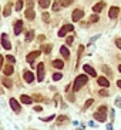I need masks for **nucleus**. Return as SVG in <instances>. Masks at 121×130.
I'll use <instances>...</instances> for the list:
<instances>
[{
  "instance_id": "nucleus-1",
  "label": "nucleus",
  "mask_w": 121,
  "mask_h": 130,
  "mask_svg": "<svg viewBox=\"0 0 121 130\" xmlns=\"http://www.w3.org/2000/svg\"><path fill=\"white\" fill-rule=\"evenodd\" d=\"M87 80H88V77H87L86 74H80V76H77V79L74 80V92H78V90L87 83Z\"/></svg>"
},
{
  "instance_id": "nucleus-2",
  "label": "nucleus",
  "mask_w": 121,
  "mask_h": 130,
  "mask_svg": "<svg viewBox=\"0 0 121 130\" xmlns=\"http://www.w3.org/2000/svg\"><path fill=\"white\" fill-rule=\"evenodd\" d=\"M73 29H74L73 24H66V26H63L60 30H58V36H60V37H64L66 34H67L69 31H71Z\"/></svg>"
},
{
  "instance_id": "nucleus-3",
  "label": "nucleus",
  "mask_w": 121,
  "mask_h": 130,
  "mask_svg": "<svg viewBox=\"0 0 121 130\" xmlns=\"http://www.w3.org/2000/svg\"><path fill=\"white\" fill-rule=\"evenodd\" d=\"M44 79V63H39L37 66V80L43 81Z\"/></svg>"
},
{
  "instance_id": "nucleus-4",
  "label": "nucleus",
  "mask_w": 121,
  "mask_h": 130,
  "mask_svg": "<svg viewBox=\"0 0 121 130\" xmlns=\"http://www.w3.org/2000/svg\"><path fill=\"white\" fill-rule=\"evenodd\" d=\"M40 53H41L40 50H36V52H31V53H29V56L26 57V60H27L29 63H33V62L36 60V59H37V57L40 56Z\"/></svg>"
},
{
  "instance_id": "nucleus-5",
  "label": "nucleus",
  "mask_w": 121,
  "mask_h": 130,
  "mask_svg": "<svg viewBox=\"0 0 121 130\" xmlns=\"http://www.w3.org/2000/svg\"><path fill=\"white\" fill-rule=\"evenodd\" d=\"M2 45H3V47H5L6 50L12 49V45H10V41H9V39H7V34H6V33L2 34Z\"/></svg>"
},
{
  "instance_id": "nucleus-6",
  "label": "nucleus",
  "mask_w": 121,
  "mask_h": 130,
  "mask_svg": "<svg viewBox=\"0 0 121 130\" xmlns=\"http://www.w3.org/2000/svg\"><path fill=\"white\" fill-rule=\"evenodd\" d=\"M83 16H84V12L83 10H74L73 12V16H71V19H73V22H78L80 19H83Z\"/></svg>"
},
{
  "instance_id": "nucleus-7",
  "label": "nucleus",
  "mask_w": 121,
  "mask_h": 130,
  "mask_svg": "<svg viewBox=\"0 0 121 130\" xmlns=\"http://www.w3.org/2000/svg\"><path fill=\"white\" fill-rule=\"evenodd\" d=\"M23 77H24V80H26L27 83H31V81L34 80V74L31 72H29V70H26V72L23 73Z\"/></svg>"
},
{
  "instance_id": "nucleus-8",
  "label": "nucleus",
  "mask_w": 121,
  "mask_h": 130,
  "mask_svg": "<svg viewBox=\"0 0 121 130\" xmlns=\"http://www.w3.org/2000/svg\"><path fill=\"white\" fill-rule=\"evenodd\" d=\"M23 30V22L22 20H17L16 24H14V34H20Z\"/></svg>"
},
{
  "instance_id": "nucleus-9",
  "label": "nucleus",
  "mask_w": 121,
  "mask_h": 130,
  "mask_svg": "<svg viewBox=\"0 0 121 130\" xmlns=\"http://www.w3.org/2000/svg\"><path fill=\"white\" fill-rule=\"evenodd\" d=\"M10 106H12V109H13L16 113L20 112V104H19V102L16 99H10Z\"/></svg>"
},
{
  "instance_id": "nucleus-10",
  "label": "nucleus",
  "mask_w": 121,
  "mask_h": 130,
  "mask_svg": "<svg viewBox=\"0 0 121 130\" xmlns=\"http://www.w3.org/2000/svg\"><path fill=\"white\" fill-rule=\"evenodd\" d=\"M94 119L95 120H98V121H105L107 120V116H105V113H100V112H95L94 113Z\"/></svg>"
},
{
  "instance_id": "nucleus-11",
  "label": "nucleus",
  "mask_w": 121,
  "mask_h": 130,
  "mask_svg": "<svg viewBox=\"0 0 121 130\" xmlns=\"http://www.w3.org/2000/svg\"><path fill=\"white\" fill-rule=\"evenodd\" d=\"M83 69H84V72H86V73H88V74H91L93 77H95V76H97L95 70H94L93 67H91L90 64H84V67H83Z\"/></svg>"
},
{
  "instance_id": "nucleus-12",
  "label": "nucleus",
  "mask_w": 121,
  "mask_h": 130,
  "mask_svg": "<svg viewBox=\"0 0 121 130\" xmlns=\"http://www.w3.org/2000/svg\"><path fill=\"white\" fill-rule=\"evenodd\" d=\"M24 14H26V19H29V20H33V19L36 17V13H34V10L33 9H27Z\"/></svg>"
},
{
  "instance_id": "nucleus-13",
  "label": "nucleus",
  "mask_w": 121,
  "mask_h": 130,
  "mask_svg": "<svg viewBox=\"0 0 121 130\" xmlns=\"http://www.w3.org/2000/svg\"><path fill=\"white\" fill-rule=\"evenodd\" d=\"M118 12H120V9H118V7H111V9H110L108 16H110L111 19H114V17H117V16H118Z\"/></svg>"
},
{
  "instance_id": "nucleus-14",
  "label": "nucleus",
  "mask_w": 121,
  "mask_h": 130,
  "mask_svg": "<svg viewBox=\"0 0 121 130\" xmlns=\"http://www.w3.org/2000/svg\"><path fill=\"white\" fill-rule=\"evenodd\" d=\"M104 3L103 2H100V3H97V5H94V7H93V12H95V13H100L101 10H103V7H104Z\"/></svg>"
},
{
  "instance_id": "nucleus-15",
  "label": "nucleus",
  "mask_w": 121,
  "mask_h": 130,
  "mask_svg": "<svg viewBox=\"0 0 121 130\" xmlns=\"http://www.w3.org/2000/svg\"><path fill=\"white\" fill-rule=\"evenodd\" d=\"M97 81H98V84H100V86H103V87H108V86H110V81H108L105 77H100Z\"/></svg>"
},
{
  "instance_id": "nucleus-16",
  "label": "nucleus",
  "mask_w": 121,
  "mask_h": 130,
  "mask_svg": "<svg viewBox=\"0 0 121 130\" xmlns=\"http://www.w3.org/2000/svg\"><path fill=\"white\" fill-rule=\"evenodd\" d=\"M20 100H22V103L24 104H31V97H29V96H26V94H22V97H20Z\"/></svg>"
},
{
  "instance_id": "nucleus-17",
  "label": "nucleus",
  "mask_w": 121,
  "mask_h": 130,
  "mask_svg": "<svg viewBox=\"0 0 121 130\" xmlns=\"http://www.w3.org/2000/svg\"><path fill=\"white\" fill-rule=\"evenodd\" d=\"M60 53H61V56H64L66 59H69V57H70V52H69V49H67V47H64V46H63V47L60 49Z\"/></svg>"
},
{
  "instance_id": "nucleus-18",
  "label": "nucleus",
  "mask_w": 121,
  "mask_h": 130,
  "mask_svg": "<svg viewBox=\"0 0 121 130\" xmlns=\"http://www.w3.org/2000/svg\"><path fill=\"white\" fill-rule=\"evenodd\" d=\"M3 72H5V74H6V76H10V74H13L14 69H13V66H6Z\"/></svg>"
},
{
  "instance_id": "nucleus-19",
  "label": "nucleus",
  "mask_w": 121,
  "mask_h": 130,
  "mask_svg": "<svg viewBox=\"0 0 121 130\" xmlns=\"http://www.w3.org/2000/svg\"><path fill=\"white\" fill-rule=\"evenodd\" d=\"M53 66H54L56 69H63L64 63L61 62V60H54V62H53Z\"/></svg>"
},
{
  "instance_id": "nucleus-20",
  "label": "nucleus",
  "mask_w": 121,
  "mask_h": 130,
  "mask_svg": "<svg viewBox=\"0 0 121 130\" xmlns=\"http://www.w3.org/2000/svg\"><path fill=\"white\" fill-rule=\"evenodd\" d=\"M33 37H34V31L30 30L29 33H27V36H26V41H31L33 40Z\"/></svg>"
},
{
  "instance_id": "nucleus-21",
  "label": "nucleus",
  "mask_w": 121,
  "mask_h": 130,
  "mask_svg": "<svg viewBox=\"0 0 121 130\" xmlns=\"http://www.w3.org/2000/svg\"><path fill=\"white\" fill-rule=\"evenodd\" d=\"M39 3H40L41 7H46V9H47L48 6H50V0H40Z\"/></svg>"
},
{
  "instance_id": "nucleus-22",
  "label": "nucleus",
  "mask_w": 121,
  "mask_h": 130,
  "mask_svg": "<svg viewBox=\"0 0 121 130\" xmlns=\"http://www.w3.org/2000/svg\"><path fill=\"white\" fill-rule=\"evenodd\" d=\"M41 50H43L44 53H50V50H51V46H50V45H43V46H41Z\"/></svg>"
},
{
  "instance_id": "nucleus-23",
  "label": "nucleus",
  "mask_w": 121,
  "mask_h": 130,
  "mask_svg": "<svg viewBox=\"0 0 121 130\" xmlns=\"http://www.w3.org/2000/svg\"><path fill=\"white\" fill-rule=\"evenodd\" d=\"M2 81H3V84H5L6 87H9V89H12V86H13V83H12V81H10L9 79H3Z\"/></svg>"
},
{
  "instance_id": "nucleus-24",
  "label": "nucleus",
  "mask_w": 121,
  "mask_h": 130,
  "mask_svg": "<svg viewBox=\"0 0 121 130\" xmlns=\"http://www.w3.org/2000/svg\"><path fill=\"white\" fill-rule=\"evenodd\" d=\"M10 9H12V3H7V6H6V9H5V16H9L10 14Z\"/></svg>"
},
{
  "instance_id": "nucleus-25",
  "label": "nucleus",
  "mask_w": 121,
  "mask_h": 130,
  "mask_svg": "<svg viewBox=\"0 0 121 130\" xmlns=\"http://www.w3.org/2000/svg\"><path fill=\"white\" fill-rule=\"evenodd\" d=\"M22 7H23V2H22V0H19L17 3H16V12H20Z\"/></svg>"
},
{
  "instance_id": "nucleus-26",
  "label": "nucleus",
  "mask_w": 121,
  "mask_h": 130,
  "mask_svg": "<svg viewBox=\"0 0 121 130\" xmlns=\"http://www.w3.org/2000/svg\"><path fill=\"white\" fill-rule=\"evenodd\" d=\"M61 77H63V74H61V73H54V74H53V80H60Z\"/></svg>"
},
{
  "instance_id": "nucleus-27",
  "label": "nucleus",
  "mask_w": 121,
  "mask_h": 130,
  "mask_svg": "<svg viewBox=\"0 0 121 130\" xmlns=\"http://www.w3.org/2000/svg\"><path fill=\"white\" fill-rule=\"evenodd\" d=\"M93 103H94V100H93V99L87 100V102H86V104H84V110H86L87 107H90V106H91V104H93Z\"/></svg>"
},
{
  "instance_id": "nucleus-28",
  "label": "nucleus",
  "mask_w": 121,
  "mask_h": 130,
  "mask_svg": "<svg viewBox=\"0 0 121 130\" xmlns=\"http://www.w3.org/2000/svg\"><path fill=\"white\" fill-rule=\"evenodd\" d=\"M95 22H98V16H97V14L90 16V23H95Z\"/></svg>"
},
{
  "instance_id": "nucleus-29",
  "label": "nucleus",
  "mask_w": 121,
  "mask_h": 130,
  "mask_svg": "<svg viewBox=\"0 0 121 130\" xmlns=\"http://www.w3.org/2000/svg\"><path fill=\"white\" fill-rule=\"evenodd\" d=\"M67 120V116H60V117H57V123H63V121Z\"/></svg>"
},
{
  "instance_id": "nucleus-30",
  "label": "nucleus",
  "mask_w": 121,
  "mask_h": 130,
  "mask_svg": "<svg viewBox=\"0 0 121 130\" xmlns=\"http://www.w3.org/2000/svg\"><path fill=\"white\" fill-rule=\"evenodd\" d=\"M6 59H7V60H9L10 63H14V62H16V59H14L13 56H12V54H9V56H6Z\"/></svg>"
},
{
  "instance_id": "nucleus-31",
  "label": "nucleus",
  "mask_w": 121,
  "mask_h": 130,
  "mask_svg": "<svg viewBox=\"0 0 121 130\" xmlns=\"http://www.w3.org/2000/svg\"><path fill=\"white\" fill-rule=\"evenodd\" d=\"M58 9H60V5H58V3H57V2H56V3L53 5V10H54V12H57V10H58Z\"/></svg>"
},
{
  "instance_id": "nucleus-32",
  "label": "nucleus",
  "mask_w": 121,
  "mask_h": 130,
  "mask_svg": "<svg viewBox=\"0 0 121 130\" xmlns=\"http://www.w3.org/2000/svg\"><path fill=\"white\" fill-rule=\"evenodd\" d=\"M103 70H104V72H105V73H107L108 76L111 74V72H110V67H108V66H104V67H103Z\"/></svg>"
},
{
  "instance_id": "nucleus-33",
  "label": "nucleus",
  "mask_w": 121,
  "mask_h": 130,
  "mask_svg": "<svg viewBox=\"0 0 121 130\" xmlns=\"http://www.w3.org/2000/svg\"><path fill=\"white\" fill-rule=\"evenodd\" d=\"M115 45H117V47H118V49H121V39H117Z\"/></svg>"
},
{
  "instance_id": "nucleus-34",
  "label": "nucleus",
  "mask_w": 121,
  "mask_h": 130,
  "mask_svg": "<svg viewBox=\"0 0 121 130\" xmlns=\"http://www.w3.org/2000/svg\"><path fill=\"white\" fill-rule=\"evenodd\" d=\"M66 43H67V45H71V43H73V37H71V36H70V37H67Z\"/></svg>"
},
{
  "instance_id": "nucleus-35",
  "label": "nucleus",
  "mask_w": 121,
  "mask_h": 130,
  "mask_svg": "<svg viewBox=\"0 0 121 130\" xmlns=\"http://www.w3.org/2000/svg\"><path fill=\"white\" fill-rule=\"evenodd\" d=\"M100 94L101 96H108V92L107 90H100Z\"/></svg>"
},
{
  "instance_id": "nucleus-36",
  "label": "nucleus",
  "mask_w": 121,
  "mask_h": 130,
  "mask_svg": "<svg viewBox=\"0 0 121 130\" xmlns=\"http://www.w3.org/2000/svg\"><path fill=\"white\" fill-rule=\"evenodd\" d=\"M54 119V114H51L50 117H47V119H41V120H44V121H50V120H53Z\"/></svg>"
},
{
  "instance_id": "nucleus-37",
  "label": "nucleus",
  "mask_w": 121,
  "mask_h": 130,
  "mask_svg": "<svg viewBox=\"0 0 121 130\" xmlns=\"http://www.w3.org/2000/svg\"><path fill=\"white\" fill-rule=\"evenodd\" d=\"M34 110H36V112H41V110H43V107H41V106H36Z\"/></svg>"
},
{
  "instance_id": "nucleus-38",
  "label": "nucleus",
  "mask_w": 121,
  "mask_h": 130,
  "mask_svg": "<svg viewBox=\"0 0 121 130\" xmlns=\"http://www.w3.org/2000/svg\"><path fill=\"white\" fill-rule=\"evenodd\" d=\"M61 5H63V6H69V5H71V0H69V2H63Z\"/></svg>"
},
{
  "instance_id": "nucleus-39",
  "label": "nucleus",
  "mask_w": 121,
  "mask_h": 130,
  "mask_svg": "<svg viewBox=\"0 0 121 130\" xmlns=\"http://www.w3.org/2000/svg\"><path fill=\"white\" fill-rule=\"evenodd\" d=\"M2 64H3V56L0 54V69H2Z\"/></svg>"
},
{
  "instance_id": "nucleus-40",
  "label": "nucleus",
  "mask_w": 121,
  "mask_h": 130,
  "mask_svg": "<svg viewBox=\"0 0 121 130\" xmlns=\"http://www.w3.org/2000/svg\"><path fill=\"white\" fill-rule=\"evenodd\" d=\"M43 19H44V20H48V14L44 13V14H43Z\"/></svg>"
},
{
  "instance_id": "nucleus-41",
  "label": "nucleus",
  "mask_w": 121,
  "mask_h": 130,
  "mask_svg": "<svg viewBox=\"0 0 121 130\" xmlns=\"http://www.w3.org/2000/svg\"><path fill=\"white\" fill-rule=\"evenodd\" d=\"M117 86H118V87H121V80H118V81H117Z\"/></svg>"
},
{
  "instance_id": "nucleus-42",
  "label": "nucleus",
  "mask_w": 121,
  "mask_h": 130,
  "mask_svg": "<svg viewBox=\"0 0 121 130\" xmlns=\"http://www.w3.org/2000/svg\"><path fill=\"white\" fill-rule=\"evenodd\" d=\"M118 70H120V73H121V64H120V66H118Z\"/></svg>"
}]
</instances>
